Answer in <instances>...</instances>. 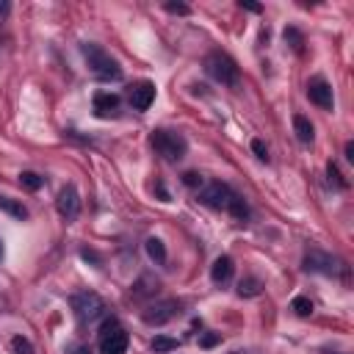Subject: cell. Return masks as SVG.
Instances as JSON below:
<instances>
[{
  "instance_id": "cell-1",
  "label": "cell",
  "mask_w": 354,
  "mask_h": 354,
  "mask_svg": "<svg viewBox=\"0 0 354 354\" xmlns=\"http://www.w3.org/2000/svg\"><path fill=\"white\" fill-rule=\"evenodd\" d=\"M80 50H83V58H86L88 69H91L100 80H119V77H122V66H119V61L111 58L100 44L86 41Z\"/></svg>"
},
{
  "instance_id": "cell-2",
  "label": "cell",
  "mask_w": 354,
  "mask_h": 354,
  "mask_svg": "<svg viewBox=\"0 0 354 354\" xmlns=\"http://www.w3.org/2000/svg\"><path fill=\"white\" fill-rule=\"evenodd\" d=\"M205 66H207V75L213 80H218L221 86H238V80H241L238 64L227 53H210L207 61H205Z\"/></svg>"
},
{
  "instance_id": "cell-3",
  "label": "cell",
  "mask_w": 354,
  "mask_h": 354,
  "mask_svg": "<svg viewBox=\"0 0 354 354\" xmlns=\"http://www.w3.org/2000/svg\"><path fill=\"white\" fill-rule=\"evenodd\" d=\"M72 310H75V315H77L80 324H94L97 318H102L105 301L94 290H80V293L72 296Z\"/></svg>"
},
{
  "instance_id": "cell-4",
  "label": "cell",
  "mask_w": 354,
  "mask_h": 354,
  "mask_svg": "<svg viewBox=\"0 0 354 354\" xmlns=\"http://www.w3.org/2000/svg\"><path fill=\"white\" fill-rule=\"evenodd\" d=\"M152 144H155V149H158L166 160H180V158L185 155V149H188L185 138H183L177 130H155V133H152Z\"/></svg>"
},
{
  "instance_id": "cell-5",
  "label": "cell",
  "mask_w": 354,
  "mask_h": 354,
  "mask_svg": "<svg viewBox=\"0 0 354 354\" xmlns=\"http://www.w3.org/2000/svg\"><path fill=\"white\" fill-rule=\"evenodd\" d=\"M127 351V332L119 321H105L100 332V354H124Z\"/></svg>"
},
{
  "instance_id": "cell-6",
  "label": "cell",
  "mask_w": 354,
  "mask_h": 354,
  "mask_svg": "<svg viewBox=\"0 0 354 354\" xmlns=\"http://www.w3.org/2000/svg\"><path fill=\"white\" fill-rule=\"evenodd\" d=\"M230 196H232V191L224 183H205L199 188V202H205L207 207H216V210H227Z\"/></svg>"
},
{
  "instance_id": "cell-7",
  "label": "cell",
  "mask_w": 354,
  "mask_h": 354,
  "mask_svg": "<svg viewBox=\"0 0 354 354\" xmlns=\"http://www.w3.org/2000/svg\"><path fill=\"white\" fill-rule=\"evenodd\" d=\"M307 97H310V102H315L321 111H332L335 108V94H332V86L318 75V77H313L310 83H307Z\"/></svg>"
},
{
  "instance_id": "cell-8",
  "label": "cell",
  "mask_w": 354,
  "mask_h": 354,
  "mask_svg": "<svg viewBox=\"0 0 354 354\" xmlns=\"http://www.w3.org/2000/svg\"><path fill=\"white\" fill-rule=\"evenodd\" d=\"M55 207H58V213H61L66 221L77 218V213H80V196H77V188H75L72 183H69V185H64V188L58 191Z\"/></svg>"
},
{
  "instance_id": "cell-9",
  "label": "cell",
  "mask_w": 354,
  "mask_h": 354,
  "mask_svg": "<svg viewBox=\"0 0 354 354\" xmlns=\"http://www.w3.org/2000/svg\"><path fill=\"white\" fill-rule=\"evenodd\" d=\"M337 257H332V254H326V252H321V249H310L307 254H304V268L307 271H321V274H337Z\"/></svg>"
},
{
  "instance_id": "cell-10",
  "label": "cell",
  "mask_w": 354,
  "mask_h": 354,
  "mask_svg": "<svg viewBox=\"0 0 354 354\" xmlns=\"http://www.w3.org/2000/svg\"><path fill=\"white\" fill-rule=\"evenodd\" d=\"M130 102H133L136 111H147V108L155 102V86H152L149 80L136 83V86L130 88Z\"/></svg>"
},
{
  "instance_id": "cell-11",
  "label": "cell",
  "mask_w": 354,
  "mask_h": 354,
  "mask_svg": "<svg viewBox=\"0 0 354 354\" xmlns=\"http://www.w3.org/2000/svg\"><path fill=\"white\" fill-rule=\"evenodd\" d=\"M174 310H177V301H158V304L147 307L144 321H147L149 326H160V324H166V321L174 315Z\"/></svg>"
},
{
  "instance_id": "cell-12",
  "label": "cell",
  "mask_w": 354,
  "mask_h": 354,
  "mask_svg": "<svg viewBox=\"0 0 354 354\" xmlns=\"http://www.w3.org/2000/svg\"><path fill=\"white\" fill-rule=\"evenodd\" d=\"M116 108H119V97H116L113 91H97V94H94V113H97L100 119L113 116Z\"/></svg>"
},
{
  "instance_id": "cell-13",
  "label": "cell",
  "mask_w": 354,
  "mask_h": 354,
  "mask_svg": "<svg viewBox=\"0 0 354 354\" xmlns=\"http://www.w3.org/2000/svg\"><path fill=\"white\" fill-rule=\"evenodd\" d=\"M232 271H235L232 257H230V254H221V257H216V263L210 266V279H213L216 285H224V282L232 277Z\"/></svg>"
},
{
  "instance_id": "cell-14",
  "label": "cell",
  "mask_w": 354,
  "mask_h": 354,
  "mask_svg": "<svg viewBox=\"0 0 354 354\" xmlns=\"http://www.w3.org/2000/svg\"><path fill=\"white\" fill-rule=\"evenodd\" d=\"M293 133H296V138H299L301 144H310V141H313V136H315L313 122H310L307 116H301V113H296V116H293Z\"/></svg>"
},
{
  "instance_id": "cell-15",
  "label": "cell",
  "mask_w": 354,
  "mask_h": 354,
  "mask_svg": "<svg viewBox=\"0 0 354 354\" xmlns=\"http://www.w3.org/2000/svg\"><path fill=\"white\" fill-rule=\"evenodd\" d=\"M0 210L3 213H8V216H14V218H28V210H25V205L22 202H17V199H11V196H0Z\"/></svg>"
},
{
  "instance_id": "cell-16",
  "label": "cell",
  "mask_w": 354,
  "mask_h": 354,
  "mask_svg": "<svg viewBox=\"0 0 354 354\" xmlns=\"http://www.w3.org/2000/svg\"><path fill=\"white\" fill-rule=\"evenodd\" d=\"M147 254L155 260V263H163L166 260V246L160 238H147Z\"/></svg>"
},
{
  "instance_id": "cell-17",
  "label": "cell",
  "mask_w": 354,
  "mask_h": 354,
  "mask_svg": "<svg viewBox=\"0 0 354 354\" xmlns=\"http://www.w3.org/2000/svg\"><path fill=\"white\" fill-rule=\"evenodd\" d=\"M227 210H230V213H232V216H235L238 221H243V218L249 216V210H246L243 199H241V196H238L235 191H232V196H230V205H227Z\"/></svg>"
},
{
  "instance_id": "cell-18",
  "label": "cell",
  "mask_w": 354,
  "mask_h": 354,
  "mask_svg": "<svg viewBox=\"0 0 354 354\" xmlns=\"http://www.w3.org/2000/svg\"><path fill=\"white\" fill-rule=\"evenodd\" d=\"M260 293V279L254 277H243L238 282V296H257Z\"/></svg>"
},
{
  "instance_id": "cell-19",
  "label": "cell",
  "mask_w": 354,
  "mask_h": 354,
  "mask_svg": "<svg viewBox=\"0 0 354 354\" xmlns=\"http://www.w3.org/2000/svg\"><path fill=\"white\" fill-rule=\"evenodd\" d=\"M290 310H293L299 318H307V315H313V301H310L307 296H296V299L290 301Z\"/></svg>"
},
{
  "instance_id": "cell-20",
  "label": "cell",
  "mask_w": 354,
  "mask_h": 354,
  "mask_svg": "<svg viewBox=\"0 0 354 354\" xmlns=\"http://www.w3.org/2000/svg\"><path fill=\"white\" fill-rule=\"evenodd\" d=\"M41 183H44V180H41L36 171H22V174H19V185L28 188V191H39Z\"/></svg>"
},
{
  "instance_id": "cell-21",
  "label": "cell",
  "mask_w": 354,
  "mask_h": 354,
  "mask_svg": "<svg viewBox=\"0 0 354 354\" xmlns=\"http://www.w3.org/2000/svg\"><path fill=\"white\" fill-rule=\"evenodd\" d=\"M180 346V340H174V337H166V335H155L152 337V348L155 351H174Z\"/></svg>"
},
{
  "instance_id": "cell-22",
  "label": "cell",
  "mask_w": 354,
  "mask_h": 354,
  "mask_svg": "<svg viewBox=\"0 0 354 354\" xmlns=\"http://www.w3.org/2000/svg\"><path fill=\"white\" fill-rule=\"evenodd\" d=\"M8 348H11V354H33V346H30V340H28V337H22V335L11 337Z\"/></svg>"
},
{
  "instance_id": "cell-23",
  "label": "cell",
  "mask_w": 354,
  "mask_h": 354,
  "mask_svg": "<svg viewBox=\"0 0 354 354\" xmlns=\"http://www.w3.org/2000/svg\"><path fill=\"white\" fill-rule=\"evenodd\" d=\"M285 41H288L293 50H301V44H304V39H301V33H299L296 28H285Z\"/></svg>"
},
{
  "instance_id": "cell-24",
  "label": "cell",
  "mask_w": 354,
  "mask_h": 354,
  "mask_svg": "<svg viewBox=\"0 0 354 354\" xmlns=\"http://www.w3.org/2000/svg\"><path fill=\"white\" fill-rule=\"evenodd\" d=\"M183 183H185L188 188H202V185H205V177L196 174V171H185V174H183Z\"/></svg>"
},
{
  "instance_id": "cell-25",
  "label": "cell",
  "mask_w": 354,
  "mask_h": 354,
  "mask_svg": "<svg viewBox=\"0 0 354 354\" xmlns=\"http://www.w3.org/2000/svg\"><path fill=\"white\" fill-rule=\"evenodd\" d=\"M252 152H254L260 160H268V147H266L263 138H254V141H252Z\"/></svg>"
},
{
  "instance_id": "cell-26",
  "label": "cell",
  "mask_w": 354,
  "mask_h": 354,
  "mask_svg": "<svg viewBox=\"0 0 354 354\" xmlns=\"http://www.w3.org/2000/svg\"><path fill=\"white\" fill-rule=\"evenodd\" d=\"M326 174H329V183H335V185H340V188H343V185H346V183H343V177H340V171H337V166H335V163H326Z\"/></svg>"
},
{
  "instance_id": "cell-27",
  "label": "cell",
  "mask_w": 354,
  "mask_h": 354,
  "mask_svg": "<svg viewBox=\"0 0 354 354\" xmlns=\"http://www.w3.org/2000/svg\"><path fill=\"white\" fill-rule=\"evenodd\" d=\"M218 340H221V337H218L216 332H205V335L199 337V346H202V348H213Z\"/></svg>"
},
{
  "instance_id": "cell-28",
  "label": "cell",
  "mask_w": 354,
  "mask_h": 354,
  "mask_svg": "<svg viewBox=\"0 0 354 354\" xmlns=\"http://www.w3.org/2000/svg\"><path fill=\"white\" fill-rule=\"evenodd\" d=\"M166 11H171V14H188V6L185 3H166Z\"/></svg>"
},
{
  "instance_id": "cell-29",
  "label": "cell",
  "mask_w": 354,
  "mask_h": 354,
  "mask_svg": "<svg viewBox=\"0 0 354 354\" xmlns=\"http://www.w3.org/2000/svg\"><path fill=\"white\" fill-rule=\"evenodd\" d=\"M346 158H348V160H354V144H351V141L346 144Z\"/></svg>"
},
{
  "instance_id": "cell-30",
  "label": "cell",
  "mask_w": 354,
  "mask_h": 354,
  "mask_svg": "<svg viewBox=\"0 0 354 354\" xmlns=\"http://www.w3.org/2000/svg\"><path fill=\"white\" fill-rule=\"evenodd\" d=\"M241 6H243V8H249V11H260V6H257V3H241Z\"/></svg>"
},
{
  "instance_id": "cell-31",
  "label": "cell",
  "mask_w": 354,
  "mask_h": 354,
  "mask_svg": "<svg viewBox=\"0 0 354 354\" xmlns=\"http://www.w3.org/2000/svg\"><path fill=\"white\" fill-rule=\"evenodd\" d=\"M0 14H8V3H3V0H0Z\"/></svg>"
},
{
  "instance_id": "cell-32",
  "label": "cell",
  "mask_w": 354,
  "mask_h": 354,
  "mask_svg": "<svg viewBox=\"0 0 354 354\" xmlns=\"http://www.w3.org/2000/svg\"><path fill=\"white\" fill-rule=\"evenodd\" d=\"M0 257H3V241H0Z\"/></svg>"
}]
</instances>
